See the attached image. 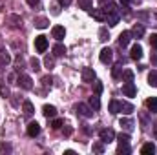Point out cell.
I'll return each instance as SVG.
<instances>
[{
  "mask_svg": "<svg viewBox=\"0 0 157 155\" xmlns=\"http://www.w3.org/2000/svg\"><path fill=\"white\" fill-rule=\"evenodd\" d=\"M42 113H44V117H55L57 115V108L55 106H51V104H46L44 108H42Z\"/></svg>",
  "mask_w": 157,
  "mask_h": 155,
  "instance_id": "17",
  "label": "cell"
},
{
  "mask_svg": "<svg viewBox=\"0 0 157 155\" xmlns=\"http://www.w3.org/2000/svg\"><path fill=\"white\" fill-rule=\"evenodd\" d=\"M110 113H119V102L117 100H112L110 102Z\"/></svg>",
  "mask_w": 157,
  "mask_h": 155,
  "instance_id": "35",
  "label": "cell"
},
{
  "mask_svg": "<svg viewBox=\"0 0 157 155\" xmlns=\"http://www.w3.org/2000/svg\"><path fill=\"white\" fill-rule=\"evenodd\" d=\"M22 110H24V113H26V115H33V113H35V110H33V104H31L29 100H24V104H22Z\"/></svg>",
  "mask_w": 157,
  "mask_h": 155,
  "instance_id": "25",
  "label": "cell"
},
{
  "mask_svg": "<svg viewBox=\"0 0 157 155\" xmlns=\"http://www.w3.org/2000/svg\"><path fill=\"white\" fill-rule=\"evenodd\" d=\"M115 139V131L112 130V128H106V130H101V141L104 142V144H108V142H112Z\"/></svg>",
  "mask_w": 157,
  "mask_h": 155,
  "instance_id": "5",
  "label": "cell"
},
{
  "mask_svg": "<svg viewBox=\"0 0 157 155\" xmlns=\"http://www.w3.org/2000/svg\"><path fill=\"white\" fill-rule=\"evenodd\" d=\"M62 124H64V122H62V120H60V119H55V120H53V122H51V128H53V130H59V128H60V126H62Z\"/></svg>",
  "mask_w": 157,
  "mask_h": 155,
  "instance_id": "37",
  "label": "cell"
},
{
  "mask_svg": "<svg viewBox=\"0 0 157 155\" xmlns=\"http://www.w3.org/2000/svg\"><path fill=\"white\" fill-rule=\"evenodd\" d=\"M122 80H124V82H132V80H133V71H132V70H124V71H122Z\"/></svg>",
  "mask_w": 157,
  "mask_h": 155,
  "instance_id": "27",
  "label": "cell"
},
{
  "mask_svg": "<svg viewBox=\"0 0 157 155\" xmlns=\"http://www.w3.org/2000/svg\"><path fill=\"white\" fill-rule=\"evenodd\" d=\"M59 4H60V6H70L71 0H59Z\"/></svg>",
  "mask_w": 157,
  "mask_h": 155,
  "instance_id": "43",
  "label": "cell"
},
{
  "mask_svg": "<svg viewBox=\"0 0 157 155\" xmlns=\"http://www.w3.org/2000/svg\"><path fill=\"white\" fill-rule=\"evenodd\" d=\"M119 124H121L126 131H132V130H133V120H132V119H121Z\"/></svg>",
  "mask_w": 157,
  "mask_h": 155,
  "instance_id": "22",
  "label": "cell"
},
{
  "mask_svg": "<svg viewBox=\"0 0 157 155\" xmlns=\"http://www.w3.org/2000/svg\"><path fill=\"white\" fill-rule=\"evenodd\" d=\"M130 40H132V33L130 31H122L121 35H119V44L124 47V46H128L130 44Z\"/></svg>",
  "mask_w": 157,
  "mask_h": 155,
  "instance_id": "16",
  "label": "cell"
},
{
  "mask_svg": "<svg viewBox=\"0 0 157 155\" xmlns=\"http://www.w3.org/2000/svg\"><path fill=\"white\" fill-rule=\"evenodd\" d=\"M17 84L22 89H33V80H31V77H28V75H20V77L17 78Z\"/></svg>",
  "mask_w": 157,
  "mask_h": 155,
  "instance_id": "2",
  "label": "cell"
},
{
  "mask_svg": "<svg viewBox=\"0 0 157 155\" xmlns=\"http://www.w3.org/2000/svg\"><path fill=\"white\" fill-rule=\"evenodd\" d=\"M119 2H121V4H122V6H128V4H130V2H132V0H119Z\"/></svg>",
  "mask_w": 157,
  "mask_h": 155,
  "instance_id": "45",
  "label": "cell"
},
{
  "mask_svg": "<svg viewBox=\"0 0 157 155\" xmlns=\"http://www.w3.org/2000/svg\"><path fill=\"white\" fill-rule=\"evenodd\" d=\"M71 131H73V130H71L70 126H66V128H64V135H66V137H70V135H71Z\"/></svg>",
  "mask_w": 157,
  "mask_h": 155,
  "instance_id": "42",
  "label": "cell"
},
{
  "mask_svg": "<svg viewBox=\"0 0 157 155\" xmlns=\"http://www.w3.org/2000/svg\"><path fill=\"white\" fill-rule=\"evenodd\" d=\"M90 106H91V110H99L101 108V100H99V95L97 93L93 97H90Z\"/></svg>",
  "mask_w": 157,
  "mask_h": 155,
  "instance_id": "24",
  "label": "cell"
},
{
  "mask_svg": "<svg viewBox=\"0 0 157 155\" xmlns=\"http://www.w3.org/2000/svg\"><path fill=\"white\" fill-rule=\"evenodd\" d=\"M130 33H132V37L141 39V37L144 35V26H143V24H135V26H133V29H132Z\"/></svg>",
  "mask_w": 157,
  "mask_h": 155,
  "instance_id": "14",
  "label": "cell"
},
{
  "mask_svg": "<svg viewBox=\"0 0 157 155\" xmlns=\"http://www.w3.org/2000/svg\"><path fill=\"white\" fill-rule=\"evenodd\" d=\"M148 84L154 86V88H157V71H150V75H148Z\"/></svg>",
  "mask_w": 157,
  "mask_h": 155,
  "instance_id": "28",
  "label": "cell"
},
{
  "mask_svg": "<svg viewBox=\"0 0 157 155\" xmlns=\"http://www.w3.org/2000/svg\"><path fill=\"white\" fill-rule=\"evenodd\" d=\"M77 113L80 117L90 119V117H93V110H91V106H88V104H84V102H78L77 104Z\"/></svg>",
  "mask_w": 157,
  "mask_h": 155,
  "instance_id": "1",
  "label": "cell"
},
{
  "mask_svg": "<svg viewBox=\"0 0 157 155\" xmlns=\"http://www.w3.org/2000/svg\"><path fill=\"white\" fill-rule=\"evenodd\" d=\"M101 91H102V84H101V82H97V84H95V93L99 95Z\"/></svg>",
  "mask_w": 157,
  "mask_h": 155,
  "instance_id": "41",
  "label": "cell"
},
{
  "mask_svg": "<svg viewBox=\"0 0 157 155\" xmlns=\"http://www.w3.org/2000/svg\"><path fill=\"white\" fill-rule=\"evenodd\" d=\"M154 62H155V64H157V55H155V57H154Z\"/></svg>",
  "mask_w": 157,
  "mask_h": 155,
  "instance_id": "47",
  "label": "cell"
},
{
  "mask_svg": "<svg viewBox=\"0 0 157 155\" xmlns=\"http://www.w3.org/2000/svg\"><path fill=\"white\" fill-rule=\"evenodd\" d=\"M0 95H2V97H11V91H9V88L0 84Z\"/></svg>",
  "mask_w": 157,
  "mask_h": 155,
  "instance_id": "36",
  "label": "cell"
},
{
  "mask_svg": "<svg viewBox=\"0 0 157 155\" xmlns=\"http://www.w3.org/2000/svg\"><path fill=\"white\" fill-rule=\"evenodd\" d=\"M0 39H2V37H0Z\"/></svg>",
  "mask_w": 157,
  "mask_h": 155,
  "instance_id": "48",
  "label": "cell"
},
{
  "mask_svg": "<svg viewBox=\"0 0 157 155\" xmlns=\"http://www.w3.org/2000/svg\"><path fill=\"white\" fill-rule=\"evenodd\" d=\"M88 13H90L95 20H99V22H104V20H106V13H104L102 7H101V9H88Z\"/></svg>",
  "mask_w": 157,
  "mask_h": 155,
  "instance_id": "9",
  "label": "cell"
},
{
  "mask_svg": "<svg viewBox=\"0 0 157 155\" xmlns=\"http://www.w3.org/2000/svg\"><path fill=\"white\" fill-rule=\"evenodd\" d=\"M119 11L117 9H113V11H110V13H106V22H108V26H117L119 24Z\"/></svg>",
  "mask_w": 157,
  "mask_h": 155,
  "instance_id": "8",
  "label": "cell"
},
{
  "mask_svg": "<svg viewBox=\"0 0 157 155\" xmlns=\"http://www.w3.org/2000/svg\"><path fill=\"white\" fill-rule=\"evenodd\" d=\"M53 55H55V57H62V55H66V46H62V44H55V46H53Z\"/></svg>",
  "mask_w": 157,
  "mask_h": 155,
  "instance_id": "21",
  "label": "cell"
},
{
  "mask_svg": "<svg viewBox=\"0 0 157 155\" xmlns=\"http://www.w3.org/2000/svg\"><path fill=\"white\" fill-rule=\"evenodd\" d=\"M26 2H28V4H29V6H31V7H35V6H37V4H39V0H26Z\"/></svg>",
  "mask_w": 157,
  "mask_h": 155,
  "instance_id": "44",
  "label": "cell"
},
{
  "mask_svg": "<svg viewBox=\"0 0 157 155\" xmlns=\"http://www.w3.org/2000/svg\"><path fill=\"white\" fill-rule=\"evenodd\" d=\"M130 152H132V150H130L128 142H119V148H117V153L119 155H128Z\"/></svg>",
  "mask_w": 157,
  "mask_h": 155,
  "instance_id": "23",
  "label": "cell"
},
{
  "mask_svg": "<svg viewBox=\"0 0 157 155\" xmlns=\"http://www.w3.org/2000/svg\"><path fill=\"white\" fill-rule=\"evenodd\" d=\"M99 37H101V40H102V42H106V40L110 39V35H108V29H106V28H101V31H99Z\"/></svg>",
  "mask_w": 157,
  "mask_h": 155,
  "instance_id": "33",
  "label": "cell"
},
{
  "mask_svg": "<svg viewBox=\"0 0 157 155\" xmlns=\"http://www.w3.org/2000/svg\"><path fill=\"white\" fill-rule=\"evenodd\" d=\"M80 77H82V82H93L95 80V71L91 68H82Z\"/></svg>",
  "mask_w": 157,
  "mask_h": 155,
  "instance_id": "7",
  "label": "cell"
},
{
  "mask_svg": "<svg viewBox=\"0 0 157 155\" xmlns=\"http://www.w3.org/2000/svg\"><path fill=\"white\" fill-rule=\"evenodd\" d=\"M117 139H119V142H130V135L128 133H121Z\"/></svg>",
  "mask_w": 157,
  "mask_h": 155,
  "instance_id": "38",
  "label": "cell"
},
{
  "mask_svg": "<svg viewBox=\"0 0 157 155\" xmlns=\"http://www.w3.org/2000/svg\"><path fill=\"white\" fill-rule=\"evenodd\" d=\"M51 82H53V78L49 77V75H48V77H42V84H44V86H51Z\"/></svg>",
  "mask_w": 157,
  "mask_h": 155,
  "instance_id": "39",
  "label": "cell"
},
{
  "mask_svg": "<svg viewBox=\"0 0 157 155\" xmlns=\"http://www.w3.org/2000/svg\"><path fill=\"white\" fill-rule=\"evenodd\" d=\"M35 49H37L39 53H44V51L48 49V37L39 35V37L35 39Z\"/></svg>",
  "mask_w": 157,
  "mask_h": 155,
  "instance_id": "3",
  "label": "cell"
},
{
  "mask_svg": "<svg viewBox=\"0 0 157 155\" xmlns=\"http://www.w3.org/2000/svg\"><path fill=\"white\" fill-rule=\"evenodd\" d=\"M51 35H53V39L62 40L64 37H66V29H64L62 26H55V28L51 29Z\"/></svg>",
  "mask_w": 157,
  "mask_h": 155,
  "instance_id": "13",
  "label": "cell"
},
{
  "mask_svg": "<svg viewBox=\"0 0 157 155\" xmlns=\"http://www.w3.org/2000/svg\"><path fill=\"white\" fill-rule=\"evenodd\" d=\"M29 64H31V70H33V71H39V70H40V62H39V59H35V57H33V59L29 60Z\"/></svg>",
  "mask_w": 157,
  "mask_h": 155,
  "instance_id": "34",
  "label": "cell"
},
{
  "mask_svg": "<svg viewBox=\"0 0 157 155\" xmlns=\"http://www.w3.org/2000/svg\"><path fill=\"white\" fill-rule=\"evenodd\" d=\"M39 133H40V124L37 120H35V122H29V124H28V135H29V137H37Z\"/></svg>",
  "mask_w": 157,
  "mask_h": 155,
  "instance_id": "10",
  "label": "cell"
},
{
  "mask_svg": "<svg viewBox=\"0 0 157 155\" xmlns=\"http://www.w3.org/2000/svg\"><path fill=\"white\" fill-rule=\"evenodd\" d=\"M9 62H11V55H9L6 49H0V66H2V68H6Z\"/></svg>",
  "mask_w": 157,
  "mask_h": 155,
  "instance_id": "15",
  "label": "cell"
},
{
  "mask_svg": "<svg viewBox=\"0 0 157 155\" xmlns=\"http://www.w3.org/2000/svg\"><path fill=\"white\" fill-rule=\"evenodd\" d=\"M93 152L95 153H104V142H93Z\"/></svg>",
  "mask_w": 157,
  "mask_h": 155,
  "instance_id": "29",
  "label": "cell"
},
{
  "mask_svg": "<svg viewBox=\"0 0 157 155\" xmlns=\"http://www.w3.org/2000/svg\"><path fill=\"white\" fill-rule=\"evenodd\" d=\"M150 46H152V47H155V49H157V35H155V33H154V35L150 37Z\"/></svg>",
  "mask_w": 157,
  "mask_h": 155,
  "instance_id": "40",
  "label": "cell"
},
{
  "mask_svg": "<svg viewBox=\"0 0 157 155\" xmlns=\"http://www.w3.org/2000/svg\"><path fill=\"white\" fill-rule=\"evenodd\" d=\"M157 152V148H155V144L154 142H148V144H144L143 148H141V153H144V155H148V153H155Z\"/></svg>",
  "mask_w": 157,
  "mask_h": 155,
  "instance_id": "19",
  "label": "cell"
},
{
  "mask_svg": "<svg viewBox=\"0 0 157 155\" xmlns=\"http://www.w3.org/2000/svg\"><path fill=\"white\" fill-rule=\"evenodd\" d=\"M80 9H91V0H78Z\"/></svg>",
  "mask_w": 157,
  "mask_h": 155,
  "instance_id": "32",
  "label": "cell"
},
{
  "mask_svg": "<svg viewBox=\"0 0 157 155\" xmlns=\"http://www.w3.org/2000/svg\"><path fill=\"white\" fill-rule=\"evenodd\" d=\"M99 59H101V62H102V64H110V62H112V59H113V51H112L110 47H102V49H101Z\"/></svg>",
  "mask_w": 157,
  "mask_h": 155,
  "instance_id": "4",
  "label": "cell"
},
{
  "mask_svg": "<svg viewBox=\"0 0 157 155\" xmlns=\"http://www.w3.org/2000/svg\"><path fill=\"white\" fill-rule=\"evenodd\" d=\"M119 112L130 115V113L135 112V108H133V104H130V102H122V100H121V102H119Z\"/></svg>",
  "mask_w": 157,
  "mask_h": 155,
  "instance_id": "12",
  "label": "cell"
},
{
  "mask_svg": "<svg viewBox=\"0 0 157 155\" xmlns=\"http://www.w3.org/2000/svg\"><path fill=\"white\" fill-rule=\"evenodd\" d=\"M122 93H124L126 97H135L137 89H135V84H133V80H132V82H124V84H122Z\"/></svg>",
  "mask_w": 157,
  "mask_h": 155,
  "instance_id": "6",
  "label": "cell"
},
{
  "mask_svg": "<svg viewBox=\"0 0 157 155\" xmlns=\"http://www.w3.org/2000/svg\"><path fill=\"white\" fill-rule=\"evenodd\" d=\"M11 152H13L11 144H7V142H0V155H4V153H11Z\"/></svg>",
  "mask_w": 157,
  "mask_h": 155,
  "instance_id": "26",
  "label": "cell"
},
{
  "mask_svg": "<svg viewBox=\"0 0 157 155\" xmlns=\"http://www.w3.org/2000/svg\"><path fill=\"white\" fill-rule=\"evenodd\" d=\"M144 104H146V108H148L152 113H157V97H152V99H148Z\"/></svg>",
  "mask_w": 157,
  "mask_h": 155,
  "instance_id": "20",
  "label": "cell"
},
{
  "mask_svg": "<svg viewBox=\"0 0 157 155\" xmlns=\"http://www.w3.org/2000/svg\"><path fill=\"white\" fill-rule=\"evenodd\" d=\"M130 57H132L133 60H141V57H143V47H141L139 44H133V46H132V51H130Z\"/></svg>",
  "mask_w": 157,
  "mask_h": 155,
  "instance_id": "11",
  "label": "cell"
},
{
  "mask_svg": "<svg viewBox=\"0 0 157 155\" xmlns=\"http://www.w3.org/2000/svg\"><path fill=\"white\" fill-rule=\"evenodd\" d=\"M121 70H122V64H115V66H113V70H112V75H113V78L121 77Z\"/></svg>",
  "mask_w": 157,
  "mask_h": 155,
  "instance_id": "30",
  "label": "cell"
},
{
  "mask_svg": "<svg viewBox=\"0 0 157 155\" xmlns=\"http://www.w3.org/2000/svg\"><path fill=\"white\" fill-rule=\"evenodd\" d=\"M64 153H66V155H75V152H73V150H66Z\"/></svg>",
  "mask_w": 157,
  "mask_h": 155,
  "instance_id": "46",
  "label": "cell"
},
{
  "mask_svg": "<svg viewBox=\"0 0 157 155\" xmlns=\"http://www.w3.org/2000/svg\"><path fill=\"white\" fill-rule=\"evenodd\" d=\"M44 66H46L48 70H51V68L55 66V60H53V57H49V55H48V57L44 59Z\"/></svg>",
  "mask_w": 157,
  "mask_h": 155,
  "instance_id": "31",
  "label": "cell"
},
{
  "mask_svg": "<svg viewBox=\"0 0 157 155\" xmlns=\"http://www.w3.org/2000/svg\"><path fill=\"white\" fill-rule=\"evenodd\" d=\"M49 26V20L46 18V17H39V18H35V28H39V29H46Z\"/></svg>",
  "mask_w": 157,
  "mask_h": 155,
  "instance_id": "18",
  "label": "cell"
}]
</instances>
